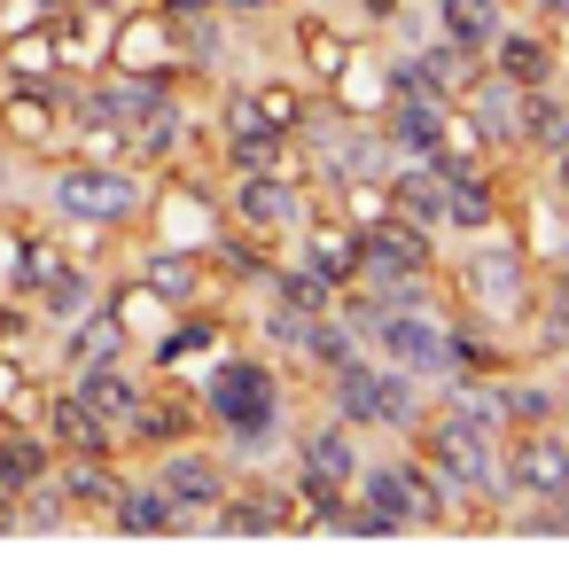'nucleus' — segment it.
<instances>
[{
  "label": "nucleus",
  "mask_w": 569,
  "mask_h": 569,
  "mask_svg": "<svg viewBox=\"0 0 569 569\" xmlns=\"http://www.w3.org/2000/svg\"><path fill=\"white\" fill-rule=\"evenodd\" d=\"M328 398H336V421H351V429H398V437H413L421 413H429L421 382L406 367H390V359H367V351H351L328 375Z\"/></svg>",
  "instance_id": "obj_1"
},
{
  "label": "nucleus",
  "mask_w": 569,
  "mask_h": 569,
  "mask_svg": "<svg viewBox=\"0 0 569 569\" xmlns=\"http://www.w3.org/2000/svg\"><path fill=\"white\" fill-rule=\"evenodd\" d=\"M367 343H375V359L406 367L413 382H445V375H452V312H437L429 297L382 305V312L367 320Z\"/></svg>",
  "instance_id": "obj_2"
},
{
  "label": "nucleus",
  "mask_w": 569,
  "mask_h": 569,
  "mask_svg": "<svg viewBox=\"0 0 569 569\" xmlns=\"http://www.w3.org/2000/svg\"><path fill=\"white\" fill-rule=\"evenodd\" d=\"M203 406H211V421H219L242 452H258V445L273 437V421H281V382H273L266 359H219V367L203 375Z\"/></svg>",
  "instance_id": "obj_3"
},
{
  "label": "nucleus",
  "mask_w": 569,
  "mask_h": 569,
  "mask_svg": "<svg viewBox=\"0 0 569 569\" xmlns=\"http://www.w3.org/2000/svg\"><path fill=\"white\" fill-rule=\"evenodd\" d=\"M421 460L468 499V491H483V499H499V429H483V421H468L460 406H437V413H421Z\"/></svg>",
  "instance_id": "obj_4"
},
{
  "label": "nucleus",
  "mask_w": 569,
  "mask_h": 569,
  "mask_svg": "<svg viewBox=\"0 0 569 569\" xmlns=\"http://www.w3.org/2000/svg\"><path fill=\"white\" fill-rule=\"evenodd\" d=\"M476 71H483V56L437 32L429 48H413V56H398V63H390V87H413V94H437V102H460V94L476 87Z\"/></svg>",
  "instance_id": "obj_5"
},
{
  "label": "nucleus",
  "mask_w": 569,
  "mask_h": 569,
  "mask_svg": "<svg viewBox=\"0 0 569 569\" xmlns=\"http://www.w3.org/2000/svg\"><path fill=\"white\" fill-rule=\"evenodd\" d=\"M445 126H452V102L437 94H413V87H390V118H382V141L398 157H445Z\"/></svg>",
  "instance_id": "obj_6"
},
{
  "label": "nucleus",
  "mask_w": 569,
  "mask_h": 569,
  "mask_svg": "<svg viewBox=\"0 0 569 569\" xmlns=\"http://www.w3.org/2000/svg\"><path fill=\"white\" fill-rule=\"evenodd\" d=\"M56 211L63 219H87V227H118L133 211V180L126 172H102V164H71L56 180Z\"/></svg>",
  "instance_id": "obj_7"
},
{
  "label": "nucleus",
  "mask_w": 569,
  "mask_h": 569,
  "mask_svg": "<svg viewBox=\"0 0 569 569\" xmlns=\"http://www.w3.org/2000/svg\"><path fill=\"white\" fill-rule=\"evenodd\" d=\"M561 141H569V94H561V79L515 87V157H553Z\"/></svg>",
  "instance_id": "obj_8"
},
{
  "label": "nucleus",
  "mask_w": 569,
  "mask_h": 569,
  "mask_svg": "<svg viewBox=\"0 0 569 569\" xmlns=\"http://www.w3.org/2000/svg\"><path fill=\"white\" fill-rule=\"evenodd\" d=\"M227 157H234V172H289V133L273 118H258V102H234Z\"/></svg>",
  "instance_id": "obj_9"
},
{
  "label": "nucleus",
  "mask_w": 569,
  "mask_h": 569,
  "mask_svg": "<svg viewBox=\"0 0 569 569\" xmlns=\"http://www.w3.org/2000/svg\"><path fill=\"white\" fill-rule=\"evenodd\" d=\"M234 211H242V227H266V234H281V227H305V203H297V188H289L281 172H242V188H234Z\"/></svg>",
  "instance_id": "obj_10"
},
{
  "label": "nucleus",
  "mask_w": 569,
  "mask_h": 569,
  "mask_svg": "<svg viewBox=\"0 0 569 569\" xmlns=\"http://www.w3.org/2000/svg\"><path fill=\"white\" fill-rule=\"evenodd\" d=\"M157 483H164L172 507H227V468H219L211 452H172V460L157 468Z\"/></svg>",
  "instance_id": "obj_11"
},
{
  "label": "nucleus",
  "mask_w": 569,
  "mask_h": 569,
  "mask_svg": "<svg viewBox=\"0 0 569 569\" xmlns=\"http://www.w3.org/2000/svg\"><path fill=\"white\" fill-rule=\"evenodd\" d=\"M79 398H87V406H94V413H102L110 429L141 413V382H133V375H126V367H118L110 351H102V359H94V367L79 375Z\"/></svg>",
  "instance_id": "obj_12"
},
{
  "label": "nucleus",
  "mask_w": 569,
  "mask_h": 569,
  "mask_svg": "<svg viewBox=\"0 0 569 569\" xmlns=\"http://www.w3.org/2000/svg\"><path fill=\"white\" fill-rule=\"evenodd\" d=\"M499 24H507V0H437V32L476 48V56L499 40Z\"/></svg>",
  "instance_id": "obj_13"
},
{
  "label": "nucleus",
  "mask_w": 569,
  "mask_h": 569,
  "mask_svg": "<svg viewBox=\"0 0 569 569\" xmlns=\"http://www.w3.org/2000/svg\"><path fill=\"white\" fill-rule=\"evenodd\" d=\"M305 266H312L320 281L351 289V281H359V227H351V234H343V227H312V234H305Z\"/></svg>",
  "instance_id": "obj_14"
},
{
  "label": "nucleus",
  "mask_w": 569,
  "mask_h": 569,
  "mask_svg": "<svg viewBox=\"0 0 569 569\" xmlns=\"http://www.w3.org/2000/svg\"><path fill=\"white\" fill-rule=\"evenodd\" d=\"M56 437H63L71 452H87V460H94V452H110V421H102L79 390H63V398H56Z\"/></svg>",
  "instance_id": "obj_15"
},
{
  "label": "nucleus",
  "mask_w": 569,
  "mask_h": 569,
  "mask_svg": "<svg viewBox=\"0 0 569 569\" xmlns=\"http://www.w3.org/2000/svg\"><path fill=\"white\" fill-rule=\"evenodd\" d=\"M110 507H118V530H172V522H180V507L164 499V483H141V491H118Z\"/></svg>",
  "instance_id": "obj_16"
},
{
  "label": "nucleus",
  "mask_w": 569,
  "mask_h": 569,
  "mask_svg": "<svg viewBox=\"0 0 569 569\" xmlns=\"http://www.w3.org/2000/svg\"><path fill=\"white\" fill-rule=\"evenodd\" d=\"M273 305H289V312H328L336 305V281H320L312 266H289V273H273Z\"/></svg>",
  "instance_id": "obj_17"
},
{
  "label": "nucleus",
  "mask_w": 569,
  "mask_h": 569,
  "mask_svg": "<svg viewBox=\"0 0 569 569\" xmlns=\"http://www.w3.org/2000/svg\"><path fill=\"white\" fill-rule=\"evenodd\" d=\"M48 468V452L40 445H0V491H17V483H32Z\"/></svg>",
  "instance_id": "obj_18"
},
{
  "label": "nucleus",
  "mask_w": 569,
  "mask_h": 569,
  "mask_svg": "<svg viewBox=\"0 0 569 569\" xmlns=\"http://www.w3.org/2000/svg\"><path fill=\"white\" fill-rule=\"evenodd\" d=\"M63 491H71V499H87V507H110V499H118V491H110V476H94V468H71V476H63Z\"/></svg>",
  "instance_id": "obj_19"
},
{
  "label": "nucleus",
  "mask_w": 569,
  "mask_h": 569,
  "mask_svg": "<svg viewBox=\"0 0 569 569\" xmlns=\"http://www.w3.org/2000/svg\"><path fill=\"white\" fill-rule=\"evenodd\" d=\"M538 164H546V188H553V203L569 211V141H561L553 157H538Z\"/></svg>",
  "instance_id": "obj_20"
},
{
  "label": "nucleus",
  "mask_w": 569,
  "mask_h": 569,
  "mask_svg": "<svg viewBox=\"0 0 569 569\" xmlns=\"http://www.w3.org/2000/svg\"><path fill=\"white\" fill-rule=\"evenodd\" d=\"M149 281H157V289H188V266H172V258H164V266H149Z\"/></svg>",
  "instance_id": "obj_21"
},
{
  "label": "nucleus",
  "mask_w": 569,
  "mask_h": 569,
  "mask_svg": "<svg viewBox=\"0 0 569 569\" xmlns=\"http://www.w3.org/2000/svg\"><path fill=\"white\" fill-rule=\"evenodd\" d=\"M406 9V0H367V17H398Z\"/></svg>",
  "instance_id": "obj_22"
},
{
  "label": "nucleus",
  "mask_w": 569,
  "mask_h": 569,
  "mask_svg": "<svg viewBox=\"0 0 569 569\" xmlns=\"http://www.w3.org/2000/svg\"><path fill=\"white\" fill-rule=\"evenodd\" d=\"M561 94H569V79H561Z\"/></svg>",
  "instance_id": "obj_23"
},
{
  "label": "nucleus",
  "mask_w": 569,
  "mask_h": 569,
  "mask_svg": "<svg viewBox=\"0 0 569 569\" xmlns=\"http://www.w3.org/2000/svg\"><path fill=\"white\" fill-rule=\"evenodd\" d=\"M561 24H569V9H561Z\"/></svg>",
  "instance_id": "obj_24"
}]
</instances>
